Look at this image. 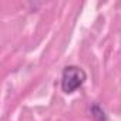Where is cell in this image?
<instances>
[{"label":"cell","mask_w":121,"mask_h":121,"mask_svg":"<svg viewBox=\"0 0 121 121\" xmlns=\"http://www.w3.org/2000/svg\"><path fill=\"white\" fill-rule=\"evenodd\" d=\"M86 78H87V74L83 69L77 66H67L61 76V88L64 93L70 94L76 91L78 87H81Z\"/></svg>","instance_id":"cell-1"},{"label":"cell","mask_w":121,"mask_h":121,"mask_svg":"<svg viewBox=\"0 0 121 121\" xmlns=\"http://www.w3.org/2000/svg\"><path fill=\"white\" fill-rule=\"evenodd\" d=\"M91 111L94 112V115H95V117H98V120H100V121H104V118H105V117H104V111H103V110H100V107H98V105H93Z\"/></svg>","instance_id":"cell-2"}]
</instances>
